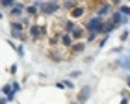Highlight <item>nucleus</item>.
Listing matches in <instances>:
<instances>
[{"label": "nucleus", "mask_w": 130, "mask_h": 104, "mask_svg": "<svg viewBox=\"0 0 130 104\" xmlns=\"http://www.w3.org/2000/svg\"><path fill=\"white\" fill-rule=\"evenodd\" d=\"M102 24H104V19H100V17L93 15L89 17V21L86 22V32H87V37L86 41H93V39H97V36H100V32H102Z\"/></svg>", "instance_id": "obj_1"}, {"label": "nucleus", "mask_w": 130, "mask_h": 104, "mask_svg": "<svg viewBox=\"0 0 130 104\" xmlns=\"http://www.w3.org/2000/svg\"><path fill=\"white\" fill-rule=\"evenodd\" d=\"M46 36V26H39V24H32L28 28V39L32 41H39Z\"/></svg>", "instance_id": "obj_2"}, {"label": "nucleus", "mask_w": 130, "mask_h": 104, "mask_svg": "<svg viewBox=\"0 0 130 104\" xmlns=\"http://www.w3.org/2000/svg\"><path fill=\"white\" fill-rule=\"evenodd\" d=\"M60 8H61V6L56 4V2H39V11H41V15H43V17L54 15Z\"/></svg>", "instance_id": "obj_3"}, {"label": "nucleus", "mask_w": 130, "mask_h": 104, "mask_svg": "<svg viewBox=\"0 0 130 104\" xmlns=\"http://www.w3.org/2000/svg\"><path fill=\"white\" fill-rule=\"evenodd\" d=\"M26 28L22 26V22L21 21H11V37H15V39H26Z\"/></svg>", "instance_id": "obj_4"}, {"label": "nucleus", "mask_w": 130, "mask_h": 104, "mask_svg": "<svg viewBox=\"0 0 130 104\" xmlns=\"http://www.w3.org/2000/svg\"><path fill=\"white\" fill-rule=\"evenodd\" d=\"M69 15H71V19H73V21L82 19L84 15H87V6H86V4H78V6H76V8L69 13Z\"/></svg>", "instance_id": "obj_5"}, {"label": "nucleus", "mask_w": 130, "mask_h": 104, "mask_svg": "<svg viewBox=\"0 0 130 104\" xmlns=\"http://www.w3.org/2000/svg\"><path fill=\"white\" fill-rule=\"evenodd\" d=\"M24 9H26V6L24 4H15L13 8H11V11H9V17L11 19H22V15H24Z\"/></svg>", "instance_id": "obj_6"}, {"label": "nucleus", "mask_w": 130, "mask_h": 104, "mask_svg": "<svg viewBox=\"0 0 130 104\" xmlns=\"http://www.w3.org/2000/svg\"><path fill=\"white\" fill-rule=\"evenodd\" d=\"M73 45H74V39L71 37V33L61 32V36H60V47L61 48H71Z\"/></svg>", "instance_id": "obj_7"}, {"label": "nucleus", "mask_w": 130, "mask_h": 104, "mask_svg": "<svg viewBox=\"0 0 130 104\" xmlns=\"http://www.w3.org/2000/svg\"><path fill=\"white\" fill-rule=\"evenodd\" d=\"M71 37L74 39V43L76 41H82L84 37H87V32H86V28L84 26H76L73 32H71Z\"/></svg>", "instance_id": "obj_8"}, {"label": "nucleus", "mask_w": 130, "mask_h": 104, "mask_svg": "<svg viewBox=\"0 0 130 104\" xmlns=\"http://www.w3.org/2000/svg\"><path fill=\"white\" fill-rule=\"evenodd\" d=\"M48 58H50L52 61L60 63V61L65 60V52H63V48H61V50H54V48H50V50H48Z\"/></svg>", "instance_id": "obj_9"}, {"label": "nucleus", "mask_w": 130, "mask_h": 104, "mask_svg": "<svg viewBox=\"0 0 130 104\" xmlns=\"http://www.w3.org/2000/svg\"><path fill=\"white\" fill-rule=\"evenodd\" d=\"M24 13H26V17H37V13H39V2H35V4H30V6H26Z\"/></svg>", "instance_id": "obj_10"}, {"label": "nucleus", "mask_w": 130, "mask_h": 104, "mask_svg": "<svg viewBox=\"0 0 130 104\" xmlns=\"http://www.w3.org/2000/svg\"><path fill=\"white\" fill-rule=\"evenodd\" d=\"M89 97H91V88H89V85H86V88H82L80 93H78V102H86Z\"/></svg>", "instance_id": "obj_11"}, {"label": "nucleus", "mask_w": 130, "mask_h": 104, "mask_svg": "<svg viewBox=\"0 0 130 104\" xmlns=\"http://www.w3.org/2000/svg\"><path fill=\"white\" fill-rule=\"evenodd\" d=\"M126 19H123V15L119 13V11H115V13H111V24H113L115 28L119 26V24H123Z\"/></svg>", "instance_id": "obj_12"}, {"label": "nucleus", "mask_w": 130, "mask_h": 104, "mask_svg": "<svg viewBox=\"0 0 130 104\" xmlns=\"http://www.w3.org/2000/svg\"><path fill=\"white\" fill-rule=\"evenodd\" d=\"M84 48H86V43H84V41H76L73 47H71V54L74 56V54H78V52H82Z\"/></svg>", "instance_id": "obj_13"}, {"label": "nucleus", "mask_w": 130, "mask_h": 104, "mask_svg": "<svg viewBox=\"0 0 130 104\" xmlns=\"http://www.w3.org/2000/svg\"><path fill=\"white\" fill-rule=\"evenodd\" d=\"M78 4H80V2H63V4H61V8H63L65 11H69V13H71V11H73Z\"/></svg>", "instance_id": "obj_14"}, {"label": "nucleus", "mask_w": 130, "mask_h": 104, "mask_svg": "<svg viewBox=\"0 0 130 104\" xmlns=\"http://www.w3.org/2000/svg\"><path fill=\"white\" fill-rule=\"evenodd\" d=\"M121 65L123 67H125V69H128V71H130V56H125V58H121Z\"/></svg>", "instance_id": "obj_15"}, {"label": "nucleus", "mask_w": 130, "mask_h": 104, "mask_svg": "<svg viewBox=\"0 0 130 104\" xmlns=\"http://www.w3.org/2000/svg\"><path fill=\"white\" fill-rule=\"evenodd\" d=\"M21 22H22V26H28V28H30L32 26V17H22V19H21Z\"/></svg>", "instance_id": "obj_16"}, {"label": "nucleus", "mask_w": 130, "mask_h": 104, "mask_svg": "<svg viewBox=\"0 0 130 104\" xmlns=\"http://www.w3.org/2000/svg\"><path fill=\"white\" fill-rule=\"evenodd\" d=\"M0 6H2V8H13L15 2H11V0H2V4H0Z\"/></svg>", "instance_id": "obj_17"}, {"label": "nucleus", "mask_w": 130, "mask_h": 104, "mask_svg": "<svg viewBox=\"0 0 130 104\" xmlns=\"http://www.w3.org/2000/svg\"><path fill=\"white\" fill-rule=\"evenodd\" d=\"M121 15H130V6H121Z\"/></svg>", "instance_id": "obj_18"}, {"label": "nucleus", "mask_w": 130, "mask_h": 104, "mask_svg": "<svg viewBox=\"0 0 130 104\" xmlns=\"http://www.w3.org/2000/svg\"><path fill=\"white\" fill-rule=\"evenodd\" d=\"M126 39H128V32L125 30V32L121 33V41H126Z\"/></svg>", "instance_id": "obj_19"}, {"label": "nucleus", "mask_w": 130, "mask_h": 104, "mask_svg": "<svg viewBox=\"0 0 130 104\" xmlns=\"http://www.w3.org/2000/svg\"><path fill=\"white\" fill-rule=\"evenodd\" d=\"M80 74H82L80 71H73V73H71V78H78Z\"/></svg>", "instance_id": "obj_20"}, {"label": "nucleus", "mask_w": 130, "mask_h": 104, "mask_svg": "<svg viewBox=\"0 0 130 104\" xmlns=\"http://www.w3.org/2000/svg\"><path fill=\"white\" fill-rule=\"evenodd\" d=\"M11 89H13V93H17V91H19V84H17V82L11 84Z\"/></svg>", "instance_id": "obj_21"}, {"label": "nucleus", "mask_w": 130, "mask_h": 104, "mask_svg": "<svg viewBox=\"0 0 130 104\" xmlns=\"http://www.w3.org/2000/svg\"><path fill=\"white\" fill-rule=\"evenodd\" d=\"M63 85H67V88H73V82H71V80H65Z\"/></svg>", "instance_id": "obj_22"}, {"label": "nucleus", "mask_w": 130, "mask_h": 104, "mask_svg": "<svg viewBox=\"0 0 130 104\" xmlns=\"http://www.w3.org/2000/svg\"><path fill=\"white\" fill-rule=\"evenodd\" d=\"M8 102V99H0V104H6Z\"/></svg>", "instance_id": "obj_23"}, {"label": "nucleus", "mask_w": 130, "mask_h": 104, "mask_svg": "<svg viewBox=\"0 0 130 104\" xmlns=\"http://www.w3.org/2000/svg\"><path fill=\"white\" fill-rule=\"evenodd\" d=\"M121 104H128V99H123V100H121Z\"/></svg>", "instance_id": "obj_24"}, {"label": "nucleus", "mask_w": 130, "mask_h": 104, "mask_svg": "<svg viewBox=\"0 0 130 104\" xmlns=\"http://www.w3.org/2000/svg\"><path fill=\"white\" fill-rule=\"evenodd\" d=\"M126 84H128V88H130V76H126Z\"/></svg>", "instance_id": "obj_25"}, {"label": "nucleus", "mask_w": 130, "mask_h": 104, "mask_svg": "<svg viewBox=\"0 0 130 104\" xmlns=\"http://www.w3.org/2000/svg\"><path fill=\"white\" fill-rule=\"evenodd\" d=\"M2 17H4V15H2V13H0V19H2Z\"/></svg>", "instance_id": "obj_26"}, {"label": "nucleus", "mask_w": 130, "mask_h": 104, "mask_svg": "<svg viewBox=\"0 0 130 104\" xmlns=\"http://www.w3.org/2000/svg\"><path fill=\"white\" fill-rule=\"evenodd\" d=\"M0 91H2V89H0Z\"/></svg>", "instance_id": "obj_27"}, {"label": "nucleus", "mask_w": 130, "mask_h": 104, "mask_svg": "<svg viewBox=\"0 0 130 104\" xmlns=\"http://www.w3.org/2000/svg\"><path fill=\"white\" fill-rule=\"evenodd\" d=\"M74 104H76V102H74Z\"/></svg>", "instance_id": "obj_28"}]
</instances>
